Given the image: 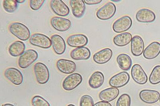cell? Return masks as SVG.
Listing matches in <instances>:
<instances>
[{"label":"cell","instance_id":"obj_8","mask_svg":"<svg viewBox=\"0 0 160 106\" xmlns=\"http://www.w3.org/2000/svg\"><path fill=\"white\" fill-rule=\"evenodd\" d=\"M132 20L128 16H125L118 18L114 22L112 29L115 32L121 33L129 30L132 26Z\"/></svg>","mask_w":160,"mask_h":106},{"label":"cell","instance_id":"obj_10","mask_svg":"<svg viewBox=\"0 0 160 106\" xmlns=\"http://www.w3.org/2000/svg\"><path fill=\"white\" fill-rule=\"evenodd\" d=\"M51 26L57 31L64 32L71 28V22L70 20L62 17H55L51 20Z\"/></svg>","mask_w":160,"mask_h":106},{"label":"cell","instance_id":"obj_36","mask_svg":"<svg viewBox=\"0 0 160 106\" xmlns=\"http://www.w3.org/2000/svg\"><path fill=\"white\" fill-rule=\"evenodd\" d=\"M2 106H15L14 104H2Z\"/></svg>","mask_w":160,"mask_h":106},{"label":"cell","instance_id":"obj_7","mask_svg":"<svg viewBox=\"0 0 160 106\" xmlns=\"http://www.w3.org/2000/svg\"><path fill=\"white\" fill-rule=\"evenodd\" d=\"M6 78L14 85H20L23 81V75L22 72L18 69L9 68L4 72Z\"/></svg>","mask_w":160,"mask_h":106},{"label":"cell","instance_id":"obj_3","mask_svg":"<svg viewBox=\"0 0 160 106\" xmlns=\"http://www.w3.org/2000/svg\"><path fill=\"white\" fill-rule=\"evenodd\" d=\"M38 54L35 50H27L19 57L18 61V66L22 69L28 68L38 60Z\"/></svg>","mask_w":160,"mask_h":106},{"label":"cell","instance_id":"obj_19","mask_svg":"<svg viewBox=\"0 0 160 106\" xmlns=\"http://www.w3.org/2000/svg\"><path fill=\"white\" fill-rule=\"evenodd\" d=\"M112 55V50L109 48H106L96 53L93 56V59L97 64H105L110 60Z\"/></svg>","mask_w":160,"mask_h":106},{"label":"cell","instance_id":"obj_1","mask_svg":"<svg viewBox=\"0 0 160 106\" xmlns=\"http://www.w3.org/2000/svg\"><path fill=\"white\" fill-rule=\"evenodd\" d=\"M8 30L11 33L21 41H28L31 36L29 28L21 23H12L8 27Z\"/></svg>","mask_w":160,"mask_h":106},{"label":"cell","instance_id":"obj_18","mask_svg":"<svg viewBox=\"0 0 160 106\" xmlns=\"http://www.w3.org/2000/svg\"><path fill=\"white\" fill-rule=\"evenodd\" d=\"M145 44L142 39L139 36L133 37L131 41V52L135 56H139L144 52Z\"/></svg>","mask_w":160,"mask_h":106},{"label":"cell","instance_id":"obj_2","mask_svg":"<svg viewBox=\"0 0 160 106\" xmlns=\"http://www.w3.org/2000/svg\"><path fill=\"white\" fill-rule=\"evenodd\" d=\"M33 71L36 79L38 84H47L50 79V72L47 66L43 63H36L33 67Z\"/></svg>","mask_w":160,"mask_h":106},{"label":"cell","instance_id":"obj_20","mask_svg":"<svg viewBox=\"0 0 160 106\" xmlns=\"http://www.w3.org/2000/svg\"><path fill=\"white\" fill-rule=\"evenodd\" d=\"M70 6L73 15L77 18H81L85 14L86 6L83 0H71Z\"/></svg>","mask_w":160,"mask_h":106},{"label":"cell","instance_id":"obj_41","mask_svg":"<svg viewBox=\"0 0 160 106\" xmlns=\"http://www.w3.org/2000/svg\"></svg>","mask_w":160,"mask_h":106},{"label":"cell","instance_id":"obj_30","mask_svg":"<svg viewBox=\"0 0 160 106\" xmlns=\"http://www.w3.org/2000/svg\"><path fill=\"white\" fill-rule=\"evenodd\" d=\"M33 106H51L48 101L40 96H34L31 101Z\"/></svg>","mask_w":160,"mask_h":106},{"label":"cell","instance_id":"obj_38","mask_svg":"<svg viewBox=\"0 0 160 106\" xmlns=\"http://www.w3.org/2000/svg\"><path fill=\"white\" fill-rule=\"evenodd\" d=\"M67 106H75V105H74V104H68V105Z\"/></svg>","mask_w":160,"mask_h":106},{"label":"cell","instance_id":"obj_14","mask_svg":"<svg viewBox=\"0 0 160 106\" xmlns=\"http://www.w3.org/2000/svg\"><path fill=\"white\" fill-rule=\"evenodd\" d=\"M67 41L70 46L78 48L85 47L88 44V37L84 34H77L70 36Z\"/></svg>","mask_w":160,"mask_h":106},{"label":"cell","instance_id":"obj_34","mask_svg":"<svg viewBox=\"0 0 160 106\" xmlns=\"http://www.w3.org/2000/svg\"><path fill=\"white\" fill-rule=\"evenodd\" d=\"M84 2L88 5H98L102 2V0H85Z\"/></svg>","mask_w":160,"mask_h":106},{"label":"cell","instance_id":"obj_17","mask_svg":"<svg viewBox=\"0 0 160 106\" xmlns=\"http://www.w3.org/2000/svg\"><path fill=\"white\" fill-rule=\"evenodd\" d=\"M136 18L138 22L148 23L154 22L156 19V15L151 10L144 8L137 12Z\"/></svg>","mask_w":160,"mask_h":106},{"label":"cell","instance_id":"obj_5","mask_svg":"<svg viewBox=\"0 0 160 106\" xmlns=\"http://www.w3.org/2000/svg\"><path fill=\"white\" fill-rule=\"evenodd\" d=\"M82 81V75L78 73L68 75L64 79L62 87L65 91H71L78 87Z\"/></svg>","mask_w":160,"mask_h":106},{"label":"cell","instance_id":"obj_15","mask_svg":"<svg viewBox=\"0 0 160 106\" xmlns=\"http://www.w3.org/2000/svg\"><path fill=\"white\" fill-rule=\"evenodd\" d=\"M139 97L143 102L146 104H154L159 100L160 94L155 90H143L140 92Z\"/></svg>","mask_w":160,"mask_h":106},{"label":"cell","instance_id":"obj_29","mask_svg":"<svg viewBox=\"0 0 160 106\" xmlns=\"http://www.w3.org/2000/svg\"><path fill=\"white\" fill-rule=\"evenodd\" d=\"M149 81L151 84H156L160 83V65H158L153 69L150 75Z\"/></svg>","mask_w":160,"mask_h":106},{"label":"cell","instance_id":"obj_32","mask_svg":"<svg viewBox=\"0 0 160 106\" xmlns=\"http://www.w3.org/2000/svg\"><path fill=\"white\" fill-rule=\"evenodd\" d=\"M94 100L89 95H84L81 97L80 106H93Z\"/></svg>","mask_w":160,"mask_h":106},{"label":"cell","instance_id":"obj_16","mask_svg":"<svg viewBox=\"0 0 160 106\" xmlns=\"http://www.w3.org/2000/svg\"><path fill=\"white\" fill-rule=\"evenodd\" d=\"M52 46L53 51L58 55H62L66 49V44L62 37L58 34H53L51 36Z\"/></svg>","mask_w":160,"mask_h":106},{"label":"cell","instance_id":"obj_4","mask_svg":"<svg viewBox=\"0 0 160 106\" xmlns=\"http://www.w3.org/2000/svg\"><path fill=\"white\" fill-rule=\"evenodd\" d=\"M29 42L31 45L45 49L51 48L52 46V42L49 37L41 33L32 34L29 39Z\"/></svg>","mask_w":160,"mask_h":106},{"label":"cell","instance_id":"obj_24","mask_svg":"<svg viewBox=\"0 0 160 106\" xmlns=\"http://www.w3.org/2000/svg\"><path fill=\"white\" fill-rule=\"evenodd\" d=\"M26 46L24 42L20 41H17L13 42L8 48V52L12 56H20L25 52Z\"/></svg>","mask_w":160,"mask_h":106},{"label":"cell","instance_id":"obj_9","mask_svg":"<svg viewBox=\"0 0 160 106\" xmlns=\"http://www.w3.org/2000/svg\"><path fill=\"white\" fill-rule=\"evenodd\" d=\"M130 79L129 74L126 71H123L111 77L110 80L109 84L111 87L120 88L126 85Z\"/></svg>","mask_w":160,"mask_h":106},{"label":"cell","instance_id":"obj_22","mask_svg":"<svg viewBox=\"0 0 160 106\" xmlns=\"http://www.w3.org/2000/svg\"><path fill=\"white\" fill-rule=\"evenodd\" d=\"M160 54V43L158 41L151 43L144 50L143 53L144 58L147 60L156 58Z\"/></svg>","mask_w":160,"mask_h":106},{"label":"cell","instance_id":"obj_23","mask_svg":"<svg viewBox=\"0 0 160 106\" xmlns=\"http://www.w3.org/2000/svg\"><path fill=\"white\" fill-rule=\"evenodd\" d=\"M119 94L118 89L111 87L101 91L99 94V97L101 101L109 102L116 99Z\"/></svg>","mask_w":160,"mask_h":106},{"label":"cell","instance_id":"obj_13","mask_svg":"<svg viewBox=\"0 0 160 106\" xmlns=\"http://www.w3.org/2000/svg\"><path fill=\"white\" fill-rule=\"evenodd\" d=\"M56 66L60 72L66 74H71L76 70L77 65L73 61L64 59L58 60Z\"/></svg>","mask_w":160,"mask_h":106},{"label":"cell","instance_id":"obj_39","mask_svg":"<svg viewBox=\"0 0 160 106\" xmlns=\"http://www.w3.org/2000/svg\"><path fill=\"white\" fill-rule=\"evenodd\" d=\"M113 1V2H118V1Z\"/></svg>","mask_w":160,"mask_h":106},{"label":"cell","instance_id":"obj_12","mask_svg":"<svg viewBox=\"0 0 160 106\" xmlns=\"http://www.w3.org/2000/svg\"><path fill=\"white\" fill-rule=\"evenodd\" d=\"M50 7L56 15L60 17H66L70 13L68 7L61 0H52L50 2Z\"/></svg>","mask_w":160,"mask_h":106},{"label":"cell","instance_id":"obj_21","mask_svg":"<svg viewBox=\"0 0 160 106\" xmlns=\"http://www.w3.org/2000/svg\"><path fill=\"white\" fill-rule=\"evenodd\" d=\"M70 55L72 59L77 60H84L89 59L91 57V52L87 47H80L72 50Z\"/></svg>","mask_w":160,"mask_h":106},{"label":"cell","instance_id":"obj_33","mask_svg":"<svg viewBox=\"0 0 160 106\" xmlns=\"http://www.w3.org/2000/svg\"><path fill=\"white\" fill-rule=\"evenodd\" d=\"M45 0H31L29 6L31 9L37 11L39 10L45 2Z\"/></svg>","mask_w":160,"mask_h":106},{"label":"cell","instance_id":"obj_37","mask_svg":"<svg viewBox=\"0 0 160 106\" xmlns=\"http://www.w3.org/2000/svg\"><path fill=\"white\" fill-rule=\"evenodd\" d=\"M17 1L19 3H22L25 2V0H24V1H22V0H17Z\"/></svg>","mask_w":160,"mask_h":106},{"label":"cell","instance_id":"obj_31","mask_svg":"<svg viewBox=\"0 0 160 106\" xmlns=\"http://www.w3.org/2000/svg\"><path fill=\"white\" fill-rule=\"evenodd\" d=\"M131 98L127 94H123L118 99L116 103V106H130Z\"/></svg>","mask_w":160,"mask_h":106},{"label":"cell","instance_id":"obj_28","mask_svg":"<svg viewBox=\"0 0 160 106\" xmlns=\"http://www.w3.org/2000/svg\"><path fill=\"white\" fill-rule=\"evenodd\" d=\"M2 6L6 12L13 13L18 9V3L15 0H5L3 2Z\"/></svg>","mask_w":160,"mask_h":106},{"label":"cell","instance_id":"obj_35","mask_svg":"<svg viewBox=\"0 0 160 106\" xmlns=\"http://www.w3.org/2000/svg\"><path fill=\"white\" fill-rule=\"evenodd\" d=\"M93 106H112L111 104L108 102L100 101L95 104Z\"/></svg>","mask_w":160,"mask_h":106},{"label":"cell","instance_id":"obj_26","mask_svg":"<svg viewBox=\"0 0 160 106\" xmlns=\"http://www.w3.org/2000/svg\"><path fill=\"white\" fill-rule=\"evenodd\" d=\"M132 36L129 32H124L118 34L114 37L113 42L115 45L119 47L125 46L131 42Z\"/></svg>","mask_w":160,"mask_h":106},{"label":"cell","instance_id":"obj_27","mask_svg":"<svg viewBox=\"0 0 160 106\" xmlns=\"http://www.w3.org/2000/svg\"><path fill=\"white\" fill-rule=\"evenodd\" d=\"M117 61L119 68L124 71H128L132 66V60L128 54H119L117 57Z\"/></svg>","mask_w":160,"mask_h":106},{"label":"cell","instance_id":"obj_6","mask_svg":"<svg viewBox=\"0 0 160 106\" xmlns=\"http://www.w3.org/2000/svg\"><path fill=\"white\" fill-rule=\"evenodd\" d=\"M116 7L115 4L109 2L105 4L97 11V17L102 21H107L112 18L116 12Z\"/></svg>","mask_w":160,"mask_h":106},{"label":"cell","instance_id":"obj_25","mask_svg":"<svg viewBox=\"0 0 160 106\" xmlns=\"http://www.w3.org/2000/svg\"><path fill=\"white\" fill-rule=\"evenodd\" d=\"M105 77L103 74L99 71H96L90 77L88 80L90 87L93 89L101 87L103 84Z\"/></svg>","mask_w":160,"mask_h":106},{"label":"cell","instance_id":"obj_11","mask_svg":"<svg viewBox=\"0 0 160 106\" xmlns=\"http://www.w3.org/2000/svg\"><path fill=\"white\" fill-rule=\"evenodd\" d=\"M131 74L133 80L137 84H144L148 82V76L139 64H136L133 65Z\"/></svg>","mask_w":160,"mask_h":106},{"label":"cell","instance_id":"obj_40","mask_svg":"<svg viewBox=\"0 0 160 106\" xmlns=\"http://www.w3.org/2000/svg\"><path fill=\"white\" fill-rule=\"evenodd\" d=\"M159 100H160V98H159Z\"/></svg>","mask_w":160,"mask_h":106}]
</instances>
